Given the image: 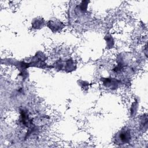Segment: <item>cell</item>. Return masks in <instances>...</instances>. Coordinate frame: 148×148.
Segmentation results:
<instances>
[{"label": "cell", "mask_w": 148, "mask_h": 148, "mask_svg": "<svg viewBox=\"0 0 148 148\" xmlns=\"http://www.w3.org/2000/svg\"><path fill=\"white\" fill-rule=\"evenodd\" d=\"M131 139V134L130 130L127 128L121 130L116 135V142L117 144L123 145L128 143Z\"/></svg>", "instance_id": "cell-1"}, {"label": "cell", "mask_w": 148, "mask_h": 148, "mask_svg": "<svg viewBox=\"0 0 148 148\" xmlns=\"http://www.w3.org/2000/svg\"><path fill=\"white\" fill-rule=\"evenodd\" d=\"M102 82L103 85L106 88L111 90H116L117 88H118L120 82L116 78L107 77L103 79L102 80Z\"/></svg>", "instance_id": "cell-2"}, {"label": "cell", "mask_w": 148, "mask_h": 148, "mask_svg": "<svg viewBox=\"0 0 148 148\" xmlns=\"http://www.w3.org/2000/svg\"><path fill=\"white\" fill-rule=\"evenodd\" d=\"M47 27L53 32L60 31L63 28V24L58 20H50L47 23Z\"/></svg>", "instance_id": "cell-3"}, {"label": "cell", "mask_w": 148, "mask_h": 148, "mask_svg": "<svg viewBox=\"0 0 148 148\" xmlns=\"http://www.w3.org/2000/svg\"><path fill=\"white\" fill-rule=\"evenodd\" d=\"M45 24V20L42 18H35L32 20V27L33 28L38 29L42 28Z\"/></svg>", "instance_id": "cell-4"}, {"label": "cell", "mask_w": 148, "mask_h": 148, "mask_svg": "<svg viewBox=\"0 0 148 148\" xmlns=\"http://www.w3.org/2000/svg\"><path fill=\"white\" fill-rule=\"evenodd\" d=\"M63 68H64L65 71H68V72H71L75 69V65L74 61L72 60H68L65 63H64Z\"/></svg>", "instance_id": "cell-5"}, {"label": "cell", "mask_w": 148, "mask_h": 148, "mask_svg": "<svg viewBox=\"0 0 148 148\" xmlns=\"http://www.w3.org/2000/svg\"><path fill=\"white\" fill-rule=\"evenodd\" d=\"M105 40L106 43V46L108 49H110L114 46V39L110 35H106L105 37Z\"/></svg>", "instance_id": "cell-6"}, {"label": "cell", "mask_w": 148, "mask_h": 148, "mask_svg": "<svg viewBox=\"0 0 148 148\" xmlns=\"http://www.w3.org/2000/svg\"><path fill=\"white\" fill-rule=\"evenodd\" d=\"M137 106H138V103L136 102H134L131 107V114L132 116H134L136 114V110H137Z\"/></svg>", "instance_id": "cell-7"}, {"label": "cell", "mask_w": 148, "mask_h": 148, "mask_svg": "<svg viewBox=\"0 0 148 148\" xmlns=\"http://www.w3.org/2000/svg\"><path fill=\"white\" fill-rule=\"evenodd\" d=\"M81 87L83 88L84 90V89H87L88 88V83L87 82H82L81 83Z\"/></svg>", "instance_id": "cell-8"}]
</instances>
